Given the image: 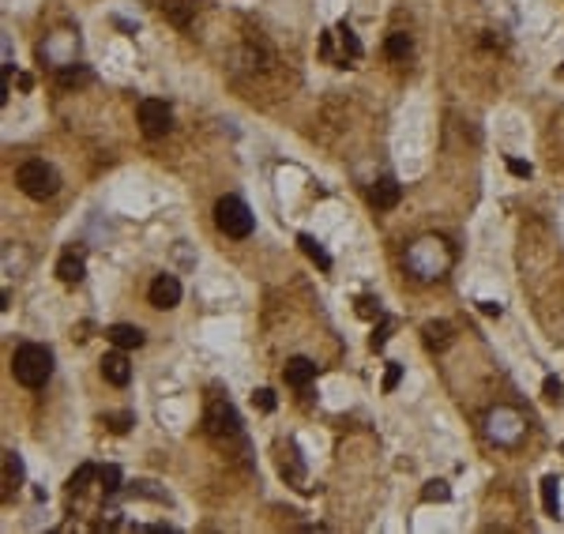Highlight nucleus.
Returning a JSON list of instances; mask_svg holds the SVG:
<instances>
[{
    "mask_svg": "<svg viewBox=\"0 0 564 534\" xmlns=\"http://www.w3.org/2000/svg\"><path fill=\"white\" fill-rule=\"evenodd\" d=\"M102 425H110L113 433H128L136 425V414H128V410H121V414H102Z\"/></svg>",
    "mask_w": 564,
    "mask_h": 534,
    "instance_id": "aec40b11",
    "label": "nucleus"
},
{
    "mask_svg": "<svg viewBox=\"0 0 564 534\" xmlns=\"http://www.w3.org/2000/svg\"><path fill=\"white\" fill-rule=\"evenodd\" d=\"M399 380H403V365L387 362V373H384V391H395V388H399Z\"/></svg>",
    "mask_w": 564,
    "mask_h": 534,
    "instance_id": "a878e982",
    "label": "nucleus"
},
{
    "mask_svg": "<svg viewBox=\"0 0 564 534\" xmlns=\"http://www.w3.org/2000/svg\"><path fill=\"white\" fill-rule=\"evenodd\" d=\"M214 226L233 237V241H241V237L252 234V211H248V203L241 200V196H222L219 203H214Z\"/></svg>",
    "mask_w": 564,
    "mask_h": 534,
    "instance_id": "7ed1b4c3",
    "label": "nucleus"
},
{
    "mask_svg": "<svg viewBox=\"0 0 564 534\" xmlns=\"http://www.w3.org/2000/svg\"><path fill=\"white\" fill-rule=\"evenodd\" d=\"M252 402H256L264 414H271V410H275V391H271V388H259L256 395H252Z\"/></svg>",
    "mask_w": 564,
    "mask_h": 534,
    "instance_id": "393cba45",
    "label": "nucleus"
},
{
    "mask_svg": "<svg viewBox=\"0 0 564 534\" xmlns=\"http://www.w3.org/2000/svg\"><path fill=\"white\" fill-rule=\"evenodd\" d=\"M508 170H512L515 177H530V173H534V170H530V162H519V158H508Z\"/></svg>",
    "mask_w": 564,
    "mask_h": 534,
    "instance_id": "cd10ccee",
    "label": "nucleus"
},
{
    "mask_svg": "<svg viewBox=\"0 0 564 534\" xmlns=\"http://www.w3.org/2000/svg\"><path fill=\"white\" fill-rule=\"evenodd\" d=\"M23 485V459H19V452L8 448L4 452V500L12 497V489Z\"/></svg>",
    "mask_w": 564,
    "mask_h": 534,
    "instance_id": "9b49d317",
    "label": "nucleus"
},
{
    "mask_svg": "<svg viewBox=\"0 0 564 534\" xmlns=\"http://www.w3.org/2000/svg\"><path fill=\"white\" fill-rule=\"evenodd\" d=\"M15 184H19V192H23V196H30V200H49V196H57L60 177H57V170H53V166L30 158V162H23V166L15 170Z\"/></svg>",
    "mask_w": 564,
    "mask_h": 534,
    "instance_id": "f03ea898",
    "label": "nucleus"
},
{
    "mask_svg": "<svg viewBox=\"0 0 564 534\" xmlns=\"http://www.w3.org/2000/svg\"><path fill=\"white\" fill-rule=\"evenodd\" d=\"M12 373L23 388H46L49 376H53V354L49 346H38V343H23L19 350L12 354Z\"/></svg>",
    "mask_w": 564,
    "mask_h": 534,
    "instance_id": "f257e3e1",
    "label": "nucleus"
},
{
    "mask_svg": "<svg viewBox=\"0 0 564 534\" xmlns=\"http://www.w3.org/2000/svg\"><path fill=\"white\" fill-rule=\"evenodd\" d=\"M421 335H425V346H429V350H444V346L451 343V324L429 320L425 328H421Z\"/></svg>",
    "mask_w": 564,
    "mask_h": 534,
    "instance_id": "ddd939ff",
    "label": "nucleus"
},
{
    "mask_svg": "<svg viewBox=\"0 0 564 534\" xmlns=\"http://www.w3.org/2000/svg\"><path fill=\"white\" fill-rule=\"evenodd\" d=\"M421 500L425 504H444V500H451V489H448V482H425V489H421Z\"/></svg>",
    "mask_w": 564,
    "mask_h": 534,
    "instance_id": "a211bd4d",
    "label": "nucleus"
},
{
    "mask_svg": "<svg viewBox=\"0 0 564 534\" xmlns=\"http://www.w3.org/2000/svg\"><path fill=\"white\" fill-rule=\"evenodd\" d=\"M560 482H557V478H546V482H541V508H546V516H553V519H557L560 516V489H557Z\"/></svg>",
    "mask_w": 564,
    "mask_h": 534,
    "instance_id": "4468645a",
    "label": "nucleus"
},
{
    "mask_svg": "<svg viewBox=\"0 0 564 534\" xmlns=\"http://www.w3.org/2000/svg\"><path fill=\"white\" fill-rule=\"evenodd\" d=\"M478 309H482L485 316H501V305H496V301H478Z\"/></svg>",
    "mask_w": 564,
    "mask_h": 534,
    "instance_id": "c85d7f7f",
    "label": "nucleus"
},
{
    "mask_svg": "<svg viewBox=\"0 0 564 534\" xmlns=\"http://www.w3.org/2000/svg\"><path fill=\"white\" fill-rule=\"evenodd\" d=\"M60 87H79V83H91V72L86 68H60Z\"/></svg>",
    "mask_w": 564,
    "mask_h": 534,
    "instance_id": "4be33fe9",
    "label": "nucleus"
},
{
    "mask_svg": "<svg viewBox=\"0 0 564 534\" xmlns=\"http://www.w3.org/2000/svg\"><path fill=\"white\" fill-rule=\"evenodd\" d=\"M98 482H102V493L105 497H117V493H121V466H102V471H98Z\"/></svg>",
    "mask_w": 564,
    "mask_h": 534,
    "instance_id": "dca6fc26",
    "label": "nucleus"
},
{
    "mask_svg": "<svg viewBox=\"0 0 564 534\" xmlns=\"http://www.w3.org/2000/svg\"><path fill=\"white\" fill-rule=\"evenodd\" d=\"M339 42H342V49H346V57H361V42H357V34L346 23H339Z\"/></svg>",
    "mask_w": 564,
    "mask_h": 534,
    "instance_id": "412c9836",
    "label": "nucleus"
},
{
    "mask_svg": "<svg viewBox=\"0 0 564 534\" xmlns=\"http://www.w3.org/2000/svg\"><path fill=\"white\" fill-rule=\"evenodd\" d=\"M102 376L110 380L113 388H124L128 380H132V365H128V357L121 354V346H117L113 354H105V357H102Z\"/></svg>",
    "mask_w": 564,
    "mask_h": 534,
    "instance_id": "0eeeda50",
    "label": "nucleus"
},
{
    "mask_svg": "<svg viewBox=\"0 0 564 534\" xmlns=\"http://www.w3.org/2000/svg\"><path fill=\"white\" fill-rule=\"evenodd\" d=\"M83 275H86V267H83V256H75V253H64L60 260H57V279L60 282H83Z\"/></svg>",
    "mask_w": 564,
    "mask_h": 534,
    "instance_id": "f8f14e48",
    "label": "nucleus"
},
{
    "mask_svg": "<svg viewBox=\"0 0 564 534\" xmlns=\"http://www.w3.org/2000/svg\"><path fill=\"white\" fill-rule=\"evenodd\" d=\"M399 196H403V189H399L395 177H380L368 189V203L376 207V211H392V207L399 203Z\"/></svg>",
    "mask_w": 564,
    "mask_h": 534,
    "instance_id": "6e6552de",
    "label": "nucleus"
},
{
    "mask_svg": "<svg viewBox=\"0 0 564 534\" xmlns=\"http://www.w3.org/2000/svg\"><path fill=\"white\" fill-rule=\"evenodd\" d=\"M169 125H173V113H169V106L162 102V98H143V102H139V128H143L147 139L166 136Z\"/></svg>",
    "mask_w": 564,
    "mask_h": 534,
    "instance_id": "39448f33",
    "label": "nucleus"
},
{
    "mask_svg": "<svg viewBox=\"0 0 564 534\" xmlns=\"http://www.w3.org/2000/svg\"><path fill=\"white\" fill-rule=\"evenodd\" d=\"M541 395H546L549 402H560L564 399V384L557 376H546V384H541Z\"/></svg>",
    "mask_w": 564,
    "mask_h": 534,
    "instance_id": "5701e85b",
    "label": "nucleus"
},
{
    "mask_svg": "<svg viewBox=\"0 0 564 534\" xmlns=\"http://www.w3.org/2000/svg\"><path fill=\"white\" fill-rule=\"evenodd\" d=\"M105 339L113 346H121V350H136V346H143V328H136V324H113L105 331Z\"/></svg>",
    "mask_w": 564,
    "mask_h": 534,
    "instance_id": "1a4fd4ad",
    "label": "nucleus"
},
{
    "mask_svg": "<svg viewBox=\"0 0 564 534\" xmlns=\"http://www.w3.org/2000/svg\"><path fill=\"white\" fill-rule=\"evenodd\" d=\"M94 478H98V466H94V463H83L79 471H75V474L68 478V489H72V493H83V489L91 485Z\"/></svg>",
    "mask_w": 564,
    "mask_h": 534,
    "instance_id": "f3484780",
    "label": "nucleus"
},
{
    "mask_svg": "<svg viewBox=\"0 0 564 534\" xmlns=\"http://www.w3.org/2000/svg\"><path fill=\"white\" fill-rule=\"evenodd\" d=\"M297 245H301V248H305V256H309V260H316V264H320L323 271H331V256H328V253H323V248H320L316 241H312V237H309V234H301V237H297Z\"/></svg>",
    "mask_w": 564,
    "mask_h": 534,
    "instance_id": "6ab92c4d",
    "label": "nucleus"
},
{
    "mask_svg": "<svg viewBox=\"0 0 564 534\" xmlns=\"http://www.w3.org/2000/svg\"><path fill=\"white\" fill-rule=\"evenodd\" d=\"M203 429H207V437L214 444H222V448H230L245 437L241 433V418H237V410L230 402H211L207 414H203Z\"/></svg>",
    "mask_w": 564,
    "mask_h": 534,
    "instance_id": "20e7f679",
    "label": "nucleus"
},
{
    "mask_svg": "<svg viewBox=\"0 0 564 534\" xmlns=\"http://www.w3.org/2000/svg\"><path fill=\"white\" fill-rule=\"evenodd\" d=\"M147 298H150V305H155V309H173V305L181 301V282L173 279V275H158L155 282H150Z\"/></svg>",
    "mask_w": 564,
    "mask_h": 534,
    "instance_id": "423d86ee",
    "label": "nucleus"
},
{
    "mask_svg": "<svg viewBox=\"0 0 564 534\" xmlns=\"http://www.w3.org/2000/svg\"><path fill=\"white\" fill-rule=\"evenodd\" d=\"M282 376H286L290 388H305L312 376H316V365L309 362V357H290L286 369H282Z\"/></svg>",
    "mask_w": 564,
    "mask_h": 534,
    "instance_id": "9d476101",
    "label": "nucleus"
},
{
    "mask_svg": "<svg viewBox=\"0 0 564 534\" xmlns=\"http://www.w3.org/2000/svg\"><path fill=\"white\" fill-rule=\"evenodd\" d=\"M373 312H380V301H373V298L357 301V316H373Z\"/></svg>",
    "mask_w": 564,
    "mask_h": 534,
    "instance_id": "bb28decb",
    "label": "nucleus"
},
{
    "mask_svg": "<svg viewBox=\"0 0 564 534\" xmlns=\"http://www.w3.org/2000/svg\"><path fill=\"white\" fill-rule=\"evenodd\" d=\"M387 57L392 61H406L410 49H414V42H410V34H403V30H395V34H387Z\"/></svg>",
    "mask_w": 564,
    "mask_h": 534,
    "instance_id": "2eb2a0df",
    "label": "nucleus"
},
{
    "mask_svg": "<svg viewBox=\"0 0 564 534\" xmlns=\"http://www.w3.org/2000/svg\"><path fill=\"white\" fill-rule=\"evenodd\" d=\"M387 331H392V320H380V328L373 331V339H368V346H373V350H384V343H387Z\"/></svg>",
    "mask_w": 564,
    "mask_h": 534,
    "instance_id": "b1692460",
    "label": "nucleus"
}]
</instances>
